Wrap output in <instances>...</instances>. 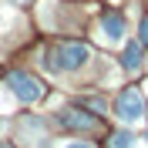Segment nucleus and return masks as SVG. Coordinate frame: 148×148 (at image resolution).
<instances>
[{
    "mask_svg": "<svg viewBox=\"0 0 148 148\" xmlns=\"http://www.w3.org/2000/svg\"><path fill=\"white\" fill-rule=\"evenodd\" d=\"M88 57H91V51H88L84 44H77V40H64V44L54 47L47 67H51V71H77V67L88 64Z\"/></svg>",
    "mask_w": 148,
    "mask_h": 148,
    "instance_id": "nucleus-1",
    "label": "nucleus"
},
{
    "mask_svg": "<svg viewBox=\"0 0 148 148\" xmlns=\"http://www.w3.org/2000/svg\"><path fill=\"white\" fill-rule=\"evenodd\" d=\"M114 118L121 125H138L145 118V98H141L138 88H125V91L114 98Z\"/></svg>",
    "mask_w": 148,
    "mask_h": 148,
    "instance_id": "nucleus-2",
    "label": "nucleus"
},
{
    "mask_svg": "<svg viewBox=\"0 0 148 148\" xmlns=\"http://www.w3.org/2000/svg\"><path fill=\"white\" fill-rule=\"evenodd\" d=\"M7 88H10V94H14L17 101H24V104H34V101L44 98V84L37 81V77H30L27 71H10L7 74Z\"/></svg>",
    "mask_w": 148,
    "mask_h": 148,
    "instance_id": "nucleus-3",
    "label": "nucleus"
},
{
    "mask_svg": "<svg viewBox=\"0 0 148 148\" xmlns=\"http://www.w3.org/2000/svg\"><path fill=\"white\" fill-rule=\"evenodd\" d=\"M98 30H101L104 44L125 47V34H128V24H125V17H121V14H104V17H101V24H98Z\"/></svg>",
    "mask_w": 148,
    "mask_h": 148,
    "instance_id": "nucleus-4",
    "label": "nucleus"
},
{
    "mask_svg": "<svg viewBox=\"0 0 148 148\" xmlns=\"http://www.w3.org/2000/svg\"><path fill=\"white\" fill-rule=\"evenodd\" d=\"M57 125H64L71 131H94L98 128V118L94 114H84L77 108H67V111H57Z\"/></svg>",
    "mask_w": 148,
    "mask_h": 148,
    "instance_id": "nucleus-5",
    "label": "nucleus"
},
{
    "mask_svg": "<svg viewBox=\"0 0 148 148\" xmlns=\"http://www.w3.org/2000/svg\"><path fill=\"white\" fill-rule=\"evenodd\" d=\"M121 67H125L128 74L141 67V40H125V54H121Z\"/></svg>",
    "mask_w": 148,
    "mask_h": 148,
    "instance_id": "nucleus-6",
    "label": "nucleus"
},
{
    "mask_svg": "<svg viewBox=\"0 0 148 148\" xmlns=\"http://www.w3.org/2000/svg\"><path fill=\"white\" fill-rule=\"evenodd\" d=\"M108 148H141V141L131 135V131H114L108 138Z\"/></svg>",
    "mask_w": 148,
    "mask_h": 148,
    "instance_id": "nucleus-7",
    "label": "nucleus"
},
{
    "mask_svg": "<svg viewBox=\"0 0 148 148\" xmlns=\"http://www.w3.org/2000/svg\"><path fill=\"white\" fill-rule=\"evenodd\" d=\"M138 40H141V44H148V14L141 17V27H138Z\"/></svg>",
    "mask_w": 148,
    "mask_h": 148,
    "instance_id": "nucleus-8",
    "label": "nucleus"
},
{
    "mask_svg": "<svg viewBox=\"0 0 148 148\" xmlns=\"http://www.w3.org/2000/svg\"><path fill=\"white\" fill-rule=\"evenodd\" d=\"M84 104H88V108H91V111H104V101H101V98H88V101H84Z\"/></svg>",
    "mask_w": 148,
    "mask_h": 148,
    "instance_id": "nucleus-9",
    "label": "nucleus"
},
{
    "mask_svg": "<svg viewBox=\"0 0 148 148\" xmlns=\"http://www.w3.org/2000/svg\"><path fill=\"white\" fill-rule=\"evenodd\" d=\"M61 148H94V145H91V141H64Z\"/></svg>",
    "mask_w": 148,
    "mask_h": 148,
    "instance_id": "nucleus-10",
    "label": "nucleus"
},
{
    "mask_svg": "<svg viewBox=\"0 0 148 148\" xmlns=\"http://www.w3.org/2000/svg\"><path fill=\"white\" fill-rule=\"evenodd\" d=\"M0 148H10V145H0Z\"/></svg>",
    "mask_w": 148,
    "mask_h": 148,
    "instance_id": "nucleus-11",
    "label": "nucleus"
},
{
    "mask_svg": "<svg viewBox=\"0 0 148 148\" xmlns=\"http://www.w3.org/2000/svg\"><path fill=\"white\" fill-rule=\"evenodd\" d=\"M0 128H3V121H0Z\"/></svg>",
    "mask_w": 148,
    "mask_h": 148,
    "instance_id": "nucleus-12",
    "label": "nucleus"
}]
</instances>
